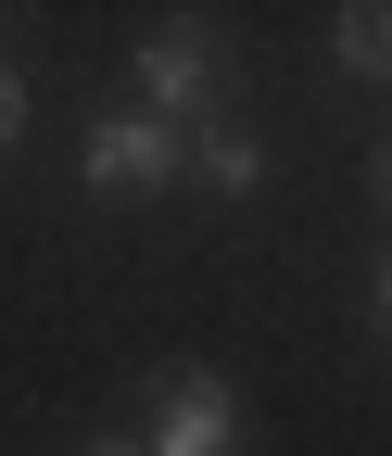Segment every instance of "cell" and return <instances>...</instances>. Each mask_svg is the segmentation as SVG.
Segmentation results:
<instances>
[{"label": "cell", "mask_w": 392, "mask_h": 456, "mask_svg": "<svg viewBox=\"0 0 392 456\" xmlns=\"http://www.w3.org/2000/svg\"><path fill=\"white\" fill-rule=\"evenodd\" d=\"M127 102H140V114H164L178 140L241 127V51L215 38L203 13H152V26L127 38Z\"/></svg>", "instance_id": "obj_1"}, {"label": "cell", "mask_w": 392, "mask_h": 456, "mask_svg": "<svg viewBox=\"0 0 392 456\" xmlns=\"http://www.w3.org/2000/svg\"><path fill=\"white\" fill-rule=\"evenodd\" d=\"M76 178H89L101 203H164V191L190 178V140L164 127V114L115 102V114H89V140H76Z\"/></svg>", "instance_id": "obj_2"}, {"label": "cell", "mask_w": 392, "mask_h": 456, "mask_svg": "<svg viewBox=\"0 0 392 456\" xmlns=\"http://www.w3.org/2000/svg\"><path fill=\"white\" fill-rule=\"evenodd\" d=\"M140 456H241V380L228 368H152Z\"/></svg>", "instance_id": "obj_3"}, {"label": "cell", "mask_w": 392, "mask_h": 456, "mask_svg": "<svg viewBox=\"0 0 392 456\" xmlns=\"http://www.w3.org/2000/svg\"><path fill=\"white\" fill-rule=\"evenodd\" d=\"M329 64L355 89H392V0H342V13H329Z\"/></svg>", "instance_id": "obj_4"}, {"label": "cell", "mask_w": 392, "mask_h": 456, "mask_svg": "<svg viewBox=\"0 0 392 456\" xmlns=\"http://www.w3.org/2000/svg\"><path fill=\"white\" fill-rule=\"evenodd\" d=\"M190 178H203L215 203H253V191H266V140H253V127H203V140H190Z\"/></svg>", "instance_id": "obj_5"}, {"label": "cell", "mask_w": 392, "mask_h": 456, "mask_svg": "<svg viewBox=\"0 0 392 456\" xmlns=\"http://www.w3.org/2000/svg\"><path fill=\"white\" fill-rule=\"evenodd\" d=\"M13 152H26V77L0 64V165H13Z\"/></svg>", "instance_id": "obj_6"}, {"label": "cell", "mask_w": 392, "mask_h": 456, "mask_svg": "<svg viewBox=\"0 0 392 456\" xmlns=\"http://www.w3.org/2000/svg\"><path fill=\"white\" fill-rule=\"evenodd\" d=\"M76 456H140V431H89V444H76Z\"/></svg>", "instance_id": "obj_7"}, {"label": "cell", "mask_w": 392, "mask_h": 456, "mask_svg": "<svg viewBox=\"0 0 392 456\" xmlns=\"http://www.w3.org/2000/svg\"><path fill=\"white\" fill-rule=\"evenodd\" d=\"M367 191H380V216H392V140H380V152H367Z\"/></svg>", "instance_id": "obj_8"}, {"label": "cell", "mask_w": 392, "mask_h": 456, "mask_svg": "<svg viewBox=\"0 0 392 456\" xmlns=\"http://www.w3.org/2000/svg\"><path fill=\"white\" fill-rule=\"evenodd\" d=\"M380 342H392V254H380Z\"/></svg>", "instance_id": "obj_9"}]
</instances>
